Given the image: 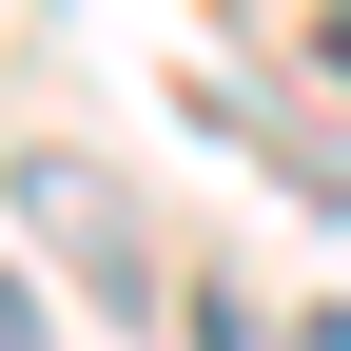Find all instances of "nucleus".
I'll list each match as a JSON object with an SVG mask.
<instances>
[{
	"label": "nucleus",
	"instance_id": "nucleus-1",
	"mask_svg": "<svg viewBox=\"0 0 351 351\" xmlns=\"http://www.w3.org/2000/svg\"><path fill=\"white\" fill-rule=\"evenodd\" d=\"M195 351H293V332H274V313H254V293H234V274H215V293H195Z\"/></svg>",
	"mask_w": 351,
	"mask_h": 351
},
{
	"label": "nucleus",
	"instance_id": "nucleus-2",
	"mask_svg": "<svg viewBox=\"0 0 351 351\" xmlns=\"http://www.w3.org/2000/svg\"><path fill=\"white\" fill-rule=\"evenodd\" d=\"M0 351H59V332H39V293H20V274H0Z\"/></svg>",
	"mask_w": 351,
	"mask_h": 351
},
{
	"label": "nucleus",
	"instance_id": "nucleus-3",
	"mask_svg": "<svg viewBox=\"0 0 351 351\" xmlns=\"http://www.w3.org/2000/svg\"><path fill=\"white\" fill-rule=\"evenodd\" d=\"M313 351H351V313H313Z\"/></svg>",
	"mask_w": 351,
	"mask_h": 351
},
{
	"label": "nucleus",
	"instance_id": "nucleus-4",
	"mask_svg": "<svg viewBox=\"0 0 351 351\" xmlns=\"http://www.w3.org/2000/svg\"><path fill=\"white\" fill-rule=\"evenodd\" d=\"M332 78H351V20H332Z\"/></svg>",
	"mask_w": 351,
	"mask_h": 351
}]
</instances>
